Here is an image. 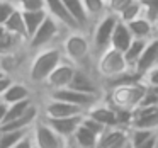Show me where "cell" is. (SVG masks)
<instances>
[{
  "label": "cell",
  "mask_w": 158,
  "mask_h": 148,
  "mask_svg": "<svg viewBox=\"0 0 158 148\" xmlns=\"http://www.w3.org/2000/svg\"><path fill=\"white\" fill-rule=\"evenodd\" d=\"M61 51L66 61L75 65L77 68L90 70V63H94L90 38L85 31H68V34L61 41Z\"/></svg>",
  "instance_id": "6da1fadb"
},
{
  "label": "cell",
  "mask_w": 158,
  "mask_h": 148,
  "mask_svg": "<svg viewBox=\"0 0 158 148\" xmlns=\"http://www.w3.org/2000/svg\"><path fill=\"white\" fill-rule=\"evenodd\" d=\"M146 92V83L143 80L131 83H121V85H114L104 92V99L117 111H134L139 107L141 100Z\"/></svg>",
  "instance_id": "7a4b0ae2"
},
{
  "label": "cell",
  "mask_w": 158,
  "mask_h": 148,
  "mask_svg": "<svg viewBox=\"0 0 158 148\" xmlns=\"http://www.w3.org/2000/svg\"><path fill=\"white\" fill-rule=\"evenodd\" d=\"M65 60L61 51V46H49L34 55L27 66V82L32 85H44L48 77L53 73V70Z\"/></svg>",
  "instance_id": "3957f363"
},
{
  "label": "cell",
  "mask_w": 158,
  "mask_h": 148,
  "mask_svg": "<svg viewBox=\"0 0 158 148\" xmlns=\"http://www.w3.org/2000/svg\"><path fill=\"white\" fill-rule=\"evenodd\" d=\"M94 72L100 78V82H110L114 78H119L121 75L131 72L123 51H117L114 48H109L100 56L95 58Z\"/></svg>",
  "instance_id": "277c9868"
},
{
  "label": "cell",
  "mask_w": 158,
  "mask_h": 148,
  "mask_svg": "<svg viewBox=\"0 0 158 148\" xmlns=\"http://www.w3.org/2000/svg\"><path fill=\"white\" fill-rule=\"evenodd\" d=\"M116 24H117V17L114 14H110V12L94 22L92 32L89 34L90 46H92V55H94V63H95L97 56H100L104 51H107L110 48V39H112V32H114Z\"/></svg>",
  "instance_id": "5b68a950"
},
{
  "label": "cell",
  "mask_w": 158,
  "mask_h": 148,
  "mask_svg": "<svg viewBox=\"0 0 158 148\" xmlns=\"http://www.w3.org/2000/svg\"><path fill=\"white\" fill-rule=\"evenodd\" d=\"M61 27L63 26L60 24L55 17H51V15L48 14V17L44 19V22L38 27V31L27 39V44H26L27 49L29 51L38 53V51H41V49H44V48L53 46L55 39L58 38L60 32H61Z\"/></svg>",
  "instance_id": "8992f818"
},
{
  "label": "cell",
  "mask_w": 158,
  "mask_h": 148,
  "mask_svg": "<svg viewBox=\"0 0 158 148\" xmlns=\"http://www.w3.org/2000/svg\"><path fill=\"white\" fill-rule=\"evenodd\" d=\"M31 136L36 148H65L66 145V141L43 117H39V121L32 126Z\"/></svg>",
  "instance_id": "52a82bcc"
},
{
  "label": "cell",
  "mask_w": 158,
  "mask_h": 148,
  "mask_svg": "<svg viewBox=\"0 0 158 148\" xmlns=\"http://www.w3.org/2000/svg\"><path fill=\"white\" fill-rule=\"evenodd\" d=\"M48 97L63 100V102H68V104H73V106L83 109L85 112L90 109V107H94L97 102H100V100L104 99V97H100V95H92V94L78 92V90L70 89V87L60 89V90H51V92L48 94Z\"/></svg>",
  "instance_id": "ba28073f"
},
{
  "label": "cell",
  "mask_w": 158,
  "mask_h": 148,
  "mask_svg": "<svg viewBox=\"0 0 158 148\" xmlns=\"http://www.w3.org/2000/svg\"><path fill=\"white\" fill-rule=\"evenodd\" d=\"M78 114H85V111L73 104L51 99V97H48L44 106L41 107V117H46V119H61V117H72Z\"/></svg>",
  "instance_id": "9c48e42d"
},
{
  "label": "cell",
  "mask_w": 158,
  "mask_h": 148,
  "mask_svg": "<svg viewBox=\"0 0 158 148\" xmlns=\"http://www.w3.org/2000/svg\"><path fill=\"white\" fill-rule=\"evenodd\" d=\"M75 72H77V66L72 65L70 61H66V60H63V61L53 70L51 75L48 77V80L44 82V87L48 89V92L66 89V87H70V83H72V78H73V75H75Z\"/></svg>",
  "instance_id": "30bf717a"
},
{
  "label": "cell",
  "mask_w": 158,
  "mask_h": 148,
  "mask_svg": "<svg viewBox=\"0 0 158 148\" xmlns=\"http://www.w3.org/2000/svg\"><path fill=\"white\" fill-rule=\"evenodd\" d=\"M95 148H131L129 128L124 126L107 128L99 136Z\"/></svg>",
  "instance_id": "8fae6325"
},
{
  "label": "cell",
  "mask_w": 158,
  "mask_h": 148,
  "mask_svg": "<svg viewBox=\"0 0 158 148\" xmlns=\"http://www.w3.org/2000/svg\"><path fill=\"white\" fill-rule=\"evenodd\" d=\"M129 128L148 129L158 133V106L138 107L133 112V119H131Z\"/></svg>",
  "instance_id": "7c38bea8"
},
{
  "label": "cell",
  "mask_w": 158,
  "mask_h": 148,
  "mask_svg": "<svg viewBox=\"0 0 158 148\" xmlns=\"http://www.w3.org/2000/svg\"><path fill=\"white\" fill-rule=\"evenodd\" d=\"M85 114L90 116L92 119H95L97 123H100L104 128H116V126H119L117 111L114 109L106 99H102L100 102H97L94 107H90Z\"/></svg>",
  "instance_id": "4fadbf2b"
},
{
  "label": "cell",
  "mask_w": 158,
  "mask_h": 148,
  "mask_svg": "<svg viewBox=\"0 0 158 148\" xmlns=\"http://www.w3.org/2000/svg\"><path fill=\"white\" fill-rule=\"evenodd\" d=\"M156 63H158V36H155L153 39H150V41L146 43L139 60H138V63L134 65V72H136L138 75L144 77Z\"/></svg>",
  "instance_id": "5bb4252c"
},
{
  "label": "cell",
  "mask_w": 158,
  "mask_h": 148,
  "mask_svg": "<svg viewBox=\"0 0 158 148\" xmlns=\"http://www.w3.org/2000/svg\"><path fill=\"white\" fill-rule=\"evenodd\" d=\"M83 116H85V114H78V116H72V117H61V119H46V117H43V119H44L65 141H70L72 136L75 134V131L78 129V126L82 124Z\"/></svg>",
  "instance_id": "9a60e30c"
},
{
  "label": "cell",
  "mask_w": 158,
  "mask_h": 148,
  "mask_svg": "<svg viewBox=\"0 0 158 148\" xmlns=\"http://www.w3.org/2000/svg\"><path fill=\"white\" fill-rule=\"evenodd\" d=\"M44 5H46V12L51 17H55L65 29H68V31H77L78 29V26L75 24V21L66 11L63 0H44Z\"/></svg>",
  "instance_id": "2e32d148"
},
{
  "label": "cell",
  "mask_w": 158,
  "mask_h": 148,
  "mask_svg": "<svg viewBox=\"0 0 158 148\" xmlns=\"http://www.w3.org/2000/svg\"><path fill=\"white\" fill-rule=\"evenodd\" d=\"M127 27H129L131 34H133L134 39H144V41H150L153 39L156 34V29H155V24L151 21H148L146 17H138L134 21L127 22Z\"/></svg>",
  "instance_id": "e0dca14e"
},
{
  "label": "cell",
  "mask_w": 158,
  "mask_h": 148,
  "mask_svg": "<svg viewBox=\"0 0 158 148\" xmlns=\"http://www.w3.org/2000/svg\"><path fill=\"white\" fill-rule=\"evenodd\" d=\"M26 99H32L31 95V89H29L27 83L24 82H12L10 85L7 87V90L4 92V95L0 97V100L5 104H15V102H21V100H26Z\"/></svg>",
  "instance_id": "ac0fdd59"
},
{
  "label": "cell",
  "mask_w": 158,
  "mask_h": 148,
  "mask_svg": "<svg viewBox=\"0 0 158 148\" xmlns=\"http://www.w3.org/2000/svg\"><path fill=\"white\" fill-rule=\"evenodd\" d=\"M63 4H65L68 14L72 15V19L75 21V24L78 26L80 31H85V29L92 24L90 17L85 12V7H83L82 0H63Z\"/></svg>",
  "instance_id": "d6986e66"
},
{
  "label": "cell",
  "mask_w": 158,
  "mask_h": 148,
  "mask_svg": "<svg viewBox=\"0 0 158 148\" xmlns=\"http://www.w3.org/2000/svg\"><path fill=\"white\" fill-rule=\"evenodd\" d=\"M133 39L134 38H133V34H131L127 24H124V22H121L119 19H117V24H116L114 32H112V39H110V48L124 53L129 48L131 43H133Z\"/></svg>",
  "instance_id": "ffe728a7"
},
{
  "label": "cell",
  "mask_w": 158,
  "mask_h": 148,
  "mask_svg": "<svg viewBox=\"0 0 158 148\" xmlns=\"http://www.w3.org/2000/svg\"><path fill=\"white\" fill-rule=\"evenodd\" d=\"M97 141H99V134L92 133L89 128H85L83 124H80L78 129L75 131V134H73L72 140H70V143H72L75 148H95Z\"/></svg>",
  "instance_id": "44dd1931"
},
{
  "label": "cell",
  "mask_w": 158,
  "mask_h": 148,
  "mask_svg": "<svg viewBox=\"0 0 158 148\" xmlns=\"http://www.w3.org/2000/svg\"><path fill=\"white\" fill-rule=\"evenodd\" d=\"M5 31L12 32V34L19 36V38L26 39L27 41V31H26V24H24V17H22V12L19 9H15L12 12V15L9 17V21L5 22Z\"/></svg>",
  "instance_id": "7402d4cb"
},
{
  "label": "cell",
  "mask_w": 158,
  "mask_h": 148,
  "mask_svg": "<svg viewBox=\"0 0 158 148\" xmlns=\"http://www.w3.org/2000/svg\"><path fill=\"white\" fill-rule=\"evenodd\" d=\"M22 12V11H21ZM24 17V24H26V31H27V39L38 31V27L44 22V19L48 17L46 11H31V12H22Z\"/></svg>",
  "instance_id": "603a6c76"
},
{
  "label": "cell",
  "mask_w": 158,
  "mask_h": 148,
  "mask_svg": "<svg viewBox=\"0 0 158 148\" xmlns=\"http://www.w3.org/2000/svg\"><path fill=\"white\" fill-rule=\"evenodd\" d=\"M82 2H83V7H85L87 15L90 17L92 22L99 21L100 17H104L106 14H109L106 0H82Z\"/></svg>",
  "instance_id": "cb8c5ba5"
},
{
  "label": "cell",
  "mask_w": 158,
  "mask_h": 148,
  "mask_svg": "<svg viewBox=\"0 0 158 148\" xmlns=\"http://www.w3.org/2000/svg\"><path fill=\"white\" fill-rule=\"evenodd\" d=\"M148 41H144V39H133V43L129 44V48L124 51V58H126L127 65H129L131 70H134V65L138 63V60H139L141 53H143L144 46H146Z\"/></svg>",
  "instance_id": "d4e9b609"
},
{
  "label": "cell",
  "mask_w": 158,
  "mask_h": 148,
  "mask_svg": "<svg viewBox=\"0 0 158 148\" xmlns=\"http://www.w3.org/2000/svg\"><path fill=\"white\" fill-rule=\"evenodd\" d=\"M138 17H143V7H141L139 0H131L129 4L123 9V12L117 15V19L121 22H124V24H127V22L134 21Z\"/></svg>",
  "instance_id": "484cf974"
},
{
  "label": "cell",
  "mask_w": 158,
  "mask_h": 148,
  "mask_svg": "<svg viewBox=\"0 0 158 148\" xmlns=\"http://www.w3.org/2000/svg\"><path fill=\"white\" fill-rule=\"evenodd\" d=\"M31 133V129L22 131H0V148H14L22 138Z\"/></svg>",
  "instance_id": "4316f807"
},
{
  "label": "cell",
  "mask_w": 158,
  "mask_h": 148,
  "mask_svg": "<svg viewBox=\"0 0 158 148\" xmlns=\"http://www.w3.org/2000/svg\"><path fill=\"white\" fill-rule=\"evenodd\" d=\"M34 106V100L32 99H26V100H21V102H15V104H10L7 107V114H5V119H4V124L9 123L12 119H17L21 117L24 112H27L31 107Z\"/></svg>",
  "instance_id": "83f0119b"
},
{
  "label": "cell",
  "mask_w": 158,
  "mask_h": 148,
  "mask_svg": "<svg viewBox=\"0 0 158 148\" xmlns=\"http://www.w3.org/2000/svg\"><path fill=\"white\" fill-rule=\"evenodd\" d=\"M158 133L155 131H148V129H136V128H129V141H131V148H138L143 143H146L148 140H151L153 136H156Z\"/></svg>",
  "instance_id": "f1b7e54d"
},
{
  "label": "cell",
  "mask_w": 158,
  "mask_h": 148,
  "mask_svg": "<svg viewBox=\"0 0 158 148\" xmlns=\"http://www.w3.org/2000/svg\"><path fill=\"white\" fill-rule=\"evenodd\" d=\"M15 7L22 12H31V11H46L44 0H14Z\"/></svg>",
  "instance_id": "f546056e"
},
{
  "label": "cell",
  "mask_w": 158,
  "mask_h": 148,
  "mask_svg": "<svg viewBox=\"0 0 158 148\" xmlns=\"http://www.w3.org/2000/svg\"><path fill=\"white\" fill-rule=\"evenodd\" d=\"M139 2L143 7V17L155 24V21L158 19V0H139Z\"/></svg>",
  "instance_id": "4dcf8cb0"
},
{
  "label": "cell",
  "mask_w": 158,
  "mask_h": 148,
  "mask_svg": "<svg viewBox=\"0 0 158 148\" xmlns=\"http://www.w3.org/2000/svg\"><path fill=\"white\" fill-rule=\"evenodd\" d=\"M148 106H158V87H150L146 85V92L141 100L139 107H148Z\"/></svg>",
  "instance_id": "1f68e13d"
},
{
  "label": "cell",
  "mask_w": 158,
  "mask_h": 148,
  "mask_svg": "<svg viewBox=\"0 0 158 148\" xmlns=\"http://www.w3.org/2000/svg\"><path fill=\"white\" fill-rule=\"evenodd\" d=\"M15 4L14 0H9V2H0V26H5V22L9 21V17L12 15V12L15 11Z\"/></svg>",
  "instance_id": "d6a6232c"
},
{
  "label": "cell",
  "mask_w": 158,
  "mask_h": 148,
  "mask_svg": "<svg viewBox=\"0 0 158 148\" xmlns=\"http://www.w3.org/2000/svg\"><path fill=\"white\" fill-rule=\"evenodd\" d=\"M106 2H107V11L117 17V15L123 12V9L129 4L131 0H106Z\"/></svg>",
  "instance_id": "836d02e7"
},
{
  "label": "cell",
  "mask_w": 158,
  "mask_h": 148,
  "mask_svg": "<svg viewBox=\"0 0 158 148\" xmlns=\"http://www.w3.org/2000/svg\"><path fill=\"white\" fill-rule=\"evenodd\" d=\"M143 82L150 87H158V63L143 77Z\"/></svg>",
  "instance_id": "e575fe53"
},
{
  "label": "cell",
  "mask_w": 158,
  "mask_h": 148,
  "mask_svg": "<svg viewBox=\"0 0 158 148\" xmlns=\"http://www.w3.org/2000/svg\"><path fill=\"white\" fill-rule=\"evenodd\" d=\"M14 148H36L34 141H32V136H31V133H29L26 138H22V140L19 141V143L15 145Z\"/></svg>",
  "instance_id": "d590c367"
},
{
  "label": "cell",
  "mask_w": 158,
  "mask_h": 148,
  "mask_svg": "<svg viewBox=\"0 0 158 148\" xmlns=\"http://www.w3.org/2000/svg\"><path fill=\"white\" fill-rule=\"evenodd\" d=\"M12 82H14V78H12V77H9V75H5L4 78H0V97L4 95V92L7 90V87L10 85Z\"/></svg>",
  "instance_id": "8d00e7d4"
},
{
  "label": "cell",
  "mask_w": 158,
  "mask_h": 148,
  "mask_svg": "<svg viewBox=\"0 0 158 148\" xmlns=\"http://www.w3.org/2000/svg\"><path fill=\"white\" fill-rule=\"evenodd\" d=\"M156 145H158V134L153 136L151 140H148L146 143H143L141 146H138V148H156Z\"/></svg>",
  "instance_id": "74e56055"
},
{
  "label": "cell",
  "mask_w": 158,
  "mask_h": 148,
  "mask_svg": "<svg viewBox=\"0 0 158 148\" xmlns=\"http://www.w3.org/2000/svg\"><path fill=\"white\" fill-rule=\"evenodd\" d=\"M7 107H9V104H5V102H2V100H0V126L4 124L5 114H7Z\"/></svg>",
  "instance_id": "f35d334b"
},
{
  "label": "cell",
  "mask_w": 158,
  "mask_h": 148,
  "mask_svg": "<svg viewBox=\"0 0 158 148\" xmlns=\"http://www.w3.org/2000/svg\"><path fill=\"white\" fill-rule=\"evenodd\" d=\"M5 32H7V31H5V27H4V26H0V39L5 36Z\"/></svg>",
  "instance_id": "ab89813d"
},
{
  "label": "cell",
  "mask_w": 158,
  "mask_h": 148,
  "mask_svg": "<svg viewBox=\"0 0 158 148\" xmlns=\"http://www.w3.org/2000/svg\"><path fill=\"white\" fill-rule=\"evenodd\" d=\"M65 148H75V146H73V145H72V143H70V141H66V145H65Z\"/></svg>",
  "instance_id": "60d3db41"
},
{
  "label": "cell",
  "mask_w": 158,
  "mask_h": 148,
  "mask_svg": "<svg viewBox=\"0 0 158 148\" xmlns=\"http://www.w3.org/2000/svg\"><path fill=\"white\" fill-rule=\"evenodd\" d=\"M155 29H156V34H158V19L155 21Z\"/></svg>",
  "instance_id": "b9f144b4"
},
{
  "label": "cell",
  "mask_w": 158,
  "mask_h": 148,
  "mask_svg": "<svg viewBox=\"0 0 158 148\" xmlns=\"http://www.w3.org/2000/svg\"><path fill=\"white\" fill-rule=\"evenodd\" d=\"M4 77H5V73L2 72V70H0V78H4Z\"/></svg>",
  "instance_id": "7bdbcfd3"
},
{
  "label": "cell",
  "mask_w": 158,
  "mask_h": 148,
  "mask_svg": "<svg viewBox=\"0 0 158 148\" xmlns=\"http://www.w3.org/2000/svg\"><path fill=\"white\" fill-rule=\"evenodd\" d=\"M0 2H9V0H0Z\"/></svg>",
  "instance_id": "ee69618b"
},
{
  "label": "cell",
  "mask_w": 158,
  "mask_h": 148,
  "mask_svg": "<svg viewBox=\"0 0 158 148\" xmlns=\"http://www.w3.org/2000/svg\"><path fill=\"white\" fill-rule=\"evenodd\" d=\"M156 148H158V145H156Z\"/></svg>",
  "instance_id": "f6af8a7d"
}]
</instances>
